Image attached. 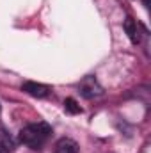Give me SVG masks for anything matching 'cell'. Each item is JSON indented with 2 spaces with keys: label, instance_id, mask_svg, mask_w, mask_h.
<instances>
[{
  "label": "cell",
  "instance_id": "9c48e42d",
  "mask_svg": "<svg viewBox=\"0 0 151 153\" xmlns=\"http://www.w3.org/2000/svg\"><path fill=\"white\" fill-rule=\"evenodd\" d=\"M0 111H2V107H0Z\"/></svg>",
  "mask_w": 151,
  "mask_h": 153
},
{
  "label": "cell",
  "instance_id": "ba28073f",
  "mask_svg": "<svg viewBox=\"0 0 151 153\" xmlns=\"http://www.w3.org/2000/svg\"><path fill=\"white\" fill-rule=\"evenodd\" d=\"M144 5L148 7V5H150V0H144Z\"/></svg>",
  "mask_w": 151,
  "mask_h": 153
},
{
  "label": "cell",
  "instance_id": "3957f363",
  "mask_svg": "<svg viewBox=\"0 0 151 153\" xmlns=\"http://www.w3.org/2000/svg\"><path fill=\"white\" fill-rule=\"evenodd\" d=\"M21 91H25L27 94H30L34 98H44L50 94V87L44 84H38V82H25L21 85Z\"/></svg>",
  "mask_w": 151,
  "mask_h": 153
},
{
  "label": "cell",
  "instance_id": "7a4b0ae2",
  "mask_svg": "<svg viewBox=\"0 0 151 153\" xmlns=\"http://www.w3.org/2000/svg\"><path fill=\"white\" fill-rule=\"evenodd\" d=\"M78 89H80V94L87 100L91 98H98L103 94V87L98 84V80L94 76H85L80 84H78Z\"/></svg>",
  "mask_w": 151,
  "mask_h": 153
},
{
  "label": "cell",
  "instance_id": "8992f818",
  "mask_svg": "<svg viewBox=\"0 0 151 153\" xmlns=\"http://www.w3.org/2000/svg\"><path fill=\"white\" fill-rule=\"evenodd\" d=\"M64 109H66V112H70V114H80V112H82V107L76 103L75 98H66V100H64Z\"/></svg>",
  "mask_w": 151,
  "mask_h": 153
},
{
  "label": "cell",
  "instance_id": "277c9868",
  "mask_svg": "<svg viewBox=\"0 0 151 153\" xmlns=\"http://www.w3.org/2000/svg\"><path fill=\"white\" fill-rule=\"evenodd\" d=\"M124 30H126V34H128V38L130 41L133 43V45H139L141 43V34H139V27H137V22L133 20V18H126L124 20Z\"/></svg>",
  "mask_w": 151,
  "mask_h": 153
},
{
  "label": "cell",
  "instance_id": "6da1fadb",
  "mask_svg": "<svg viewBox=\"0 0 151 153\" xmlns=\"http://www.w3.org/2000/svg\"><path fill=\"white\" fill-rule=\"evenodd\" d=\"M50 135H52V126L43 121L30 123L20 130V141L25 146H29L30 150H41Z\"/></svg>",
  "mask_w": 151,
  "mask_h": 153
},
{
  "label": "cell",
  "instance_id": "52a82bcc",
  "mask_svg": "<svg viewBox=\"0 0 151 153\" xmlns=\"http://www.w3.org/2000/svg\"><path fill=\"white\" fill-rule=\"evenodd\" d=\"M0 153H9V148L5 144H2V143H0Z\"/></svg>",
  "mask_w": 151,
  "mask_h": 153
},
{
  "label": "cell",
  "instance_id": "5b68a950",
  "mask_svg": "<svg viewBox=\"0 0 151 153\" xmlns=\"http://www.w3.org/2000/svg\"><path fill=\"white\" fill-rule=\"evenodd\" d=\"M55 153H78V144L70 137H62L55 144Z\"/></svg>",
  "mask_w": 151,
  "mask_h": 153
}]
</instances>
